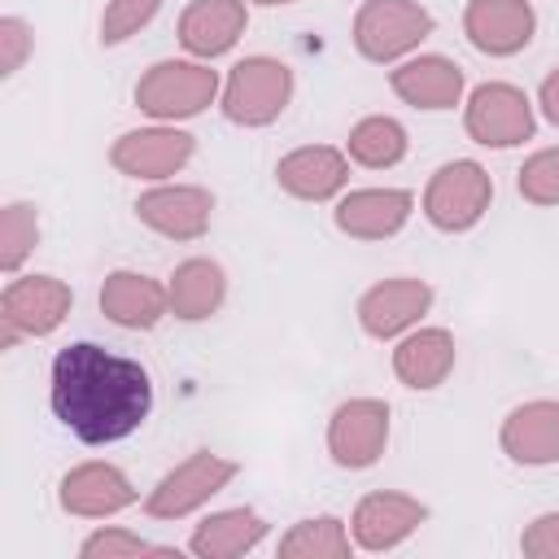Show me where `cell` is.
I'll use <instances>...</instances> for the list:
<instances>
[{"label": "cell", "mask_w": 559, "mask_h": 559, "mask_svg": "<svg viewBox=\"0 0 559 559\" xmlns=\"http://www.w3.org/2000/svg\"><path fill=\"white\" fill-rule=\"evenodd\" d=\"M48 402L70 437L83 445H114L131 437L153 411V380L144 362L96 341H70L52 354Z\"/></svg>", "instance_id": "6da1fadb"}, {"label": "cell", "mask_w": 559, "mask_h": 559, "mask_svg": "<svg viewBox=\"0 0 559 559\" xmlns=\"http://www.w3.org/2000/svg\"><path fill=\"white\" fill-rule=\"evenodd\" d=\"M218 92H223V74L210 61L166 57L140 74L135 109L148 114L153 122H188V118L205 114L210 105H218Z\"/></svg>", "instance_id": "7a4b0ae2"}, {"label": "cell", "mask_w": 559, "mask_h": 559, "mask_svg": "<svg viewBox=\"0 0 559 559\" xmlns=\"http://www.w3.org/2000/svg\"><path fill=\"white\" fill-rule=\"evenodd\" d=\"M293 66L271 57V52H253L240 57L227 74H223V92H218V109L231 127H271L288 100H293Z\"/></svg>", "instance_id": "3957f363"}, {"label": "cell", "mask_w": 559, "mask_h": 559, "mask_svg": "<svg viewBox=\"0 0 559 559\" xmlns=\"http://www.w3.org/2000/svg\"><path fill=\"white\" fill-rule=\"evenodd\" d=\"M437 31V17L419 0H362L349 26L354 52L371 66H397Z\"/></svg>", "instance_id": "277c9868"}, {"label": "cell", "mask_w": 559, "mask_h": 559, "mask_svg": "<svg viewBox=\"0 0 559 559\" xmlns=\"http://www.w3.org/2000/svg\"><path fill=\"white\" fill-rule=\"evenodd\" d=\"M493 205V175L476 162V157H454V162H441L428 183H424V197H419V210L424 218L445 231V236H459V231H472Z\"/></svg>", "instance_id": "5b68a950"}, {"label": "cell", "mask_w": 559, "mask_h": 559, "mask_svg": "<svg viewBox=\"0 0 559 559\" xmlns=\"http://www.w3.org/2000/svg\"><path fill=\"white\" fill-rule=\"evenodd\" d=\"M463 131L480 148H515V144L533 140V131H537V105L528 100L524 87H515L507 79L476 83L463 96Z\"/></svg>", "instance_id": "8992f818"}, {"label": "cell", "mask_w": 559, "mask_h": 559, "mask_svg": "<svg viewBox=\"0 0 559 559\" xmlns=\"http://www.w3.org/2000/svg\"><path fill=\"white\" fill-rule=\"evenodd\" d=\"M240 476V463L214 450H197L183 463H175L144 498V511L153 520H188L201 507H210V498H218L231 480Z\"/></svg>", "instance_id": "52a82bcc"}, {"label": "cell", "mask_w": 559, "mask_h": 559, "mask_svg": "<svg viewBox=\"0 0 559 559\" xmlns=\"http://www.w3.org/2000/svg\"><path fill=\"white\" fill-rule=\"evenodd\" d=\"M74 293L57 275H13L0 293V345L13 349L22 336H52L70 319Z\"/></svg>", "instance_id": "ba28073f"}, {"label": "cell", "mask_w": 559, "mask_h": 559, "mask_svg": "<svg viewBox=\"0 0 559 559\" xmlns=\"http://www.w3.org/2000/svg\"><path fill=\"white\" fill-rule=\"evenodd\" d=\"M197 153V135L183 131L179 122H148V127H131L109 144V166L127 179H144V183H166L175 179Z\"/></svg>", "instance_id": "9c48e42d"}, {"label": "cell", "mask_w": 559, "mask_h": 559, "mask_svg": "<svg viewBox=\"0 0 559 559\" xmlns=\"http://www.w3.org/2000/svg\"><path fill=\"white\" fill-rule=\"evenodd\" d=\"M389 445V402L384 397H345L328 415V454L345 472H367Z\"/></svg>", "instance_id": "30bf717a"}, {"label": "cell", "mask_w": 559, "mask_h": 559, "mask_svg": "<svg viewBox=\"0 0 559 559\" xmlns=\"http://www.w3.org/2000/svg\"><path fill=\"white\" fill-rule=\"evenodd\" d=\"M419 524H428V507L415 493L371 489L358 498V507L349 515V537H354V550L384 555V550H397L402 542H411L419 533Z\"/></svg>", "instance_id": "8fae6325"}, {"label": "cell", "mask_w": 559, "mask_h": 559, "mask_svg": "<svg viewBox=\"0 0 559 559\" xmlns=\"http://www.w3.org/2000/svg\"><path fill=\"white\" fill-rule=\"evenodd\" d=\"M135 218L175 240V245H188V240H201L210 231V218H214V192L201 188V183H153L135 197Z\"/></svg>", "instance_id": "7c38bea8"}, {"label": "cell", "mask_w": 559, "mask_h": 559, "mask_svg": "<svg viewBox=\"0 0 559 559\" xmlns=\"http://www.w3.org/2000/svg\"><path fill=\"white\" fill-rule=\"evenodd\" d=\"M432 310V284L419 280V275H389L380 284H371L354 314H358V328L371 336V341H397L406 336L411 328L424 323V314Z\"/></svg>", "instance_id": "4fadbf2b"}, {"label": "cell", "mask_w": 559, "mask_h": 559, "mask_svg": "<svg viewBox=\"0 0 559 559\" xmlns=\"http://www.w3.org/2000/svg\"><path fill=\"white\" fill-rule=\"evenodd\" d=\"M57 502L74 520H114L140 502V489L131 485V476L118 463L87 459V463H74L57 480Z\"/></svg>", "instance_id": "5bb4252c"}, {"label": "cell", "mask_w": 559, "mask_h": 559, "mask_svg": "<svg viewBox=\"0 0 559 559\" xmlns=\"http://www.w3.org/2000/svg\"><path fill=\"white\" fill-rule=\"evenodd\" d=\"M389 87L402 105L424 109V114H445L454 105H463L467 96V74L454 57L445 52H411L406 61H397L389 70Z\"/></svg>", "instance_id": "9a60e30c"}, {"label": "cell", "mask_w": 559, "mask_h": 559, "mask_svg": "<svg viewBox=\"0 0 559 559\" xmlns=\"http://www.w3.org/2000/svg\"><path fill=\"white\" fill-rule=\"evenodd\" d=\"M415 214V192L406 188H345L332 201V223L349 240H389Z\"/></svg>", "instance_id": "2e32d148"}, {"label": "cell", "mask_w": 559, "mask_h": 559, "mask_svg": "<svg viewBox=\"0 0 559 559\" xmlns=\"http://www.w3.org/2000/svg\"><path fill=\"white\" fill-rule=\"evenodd\" d=\"M275 183L293 201H336L349 188V153L336 144H301L275 162Z\"/></svg>", "instance_id": "e0dca14e"}, {"label": "cell", "mask_w": 559, "mask_h": 559, "mask_svg": "<svg viewBox=\"0 0 559 559\" xmlns=\"http://www.w3.org/2000/svg\"><path fill=\"white\" fill-rule=\"evenodd\" d=\"M498 445L515 467L559 463V397H528L502 415Z\"/></svg>", "instance_id": "ac0fdd59"}, {"label": "cell", "mask_w": 559, "mask_h": 559, "mask_svg": "<svg viewBox=\"0 0 559 559\" xmlns=\"http://www.w3.org/2000/svg\"><path fill=\"white\" fill-rule=\"evenodd\" d=\"M249 26V0H188L179 13V48L197 61L227 57Z\"/></svg>", "instance_id": "d6986e66"}, {"label": "cell", "mask_w": 559, "mask_h": 559, "mask_svg": "<svg viewBox=\"0 0 559 559\" xmlns=\"http://www.w3.org/2000/svg\"><path fill=\"white\" fill-rule=\"evenodd\" d=\"M537 13L528 0H467L463 35L485 57H515L533 44Z\"/></svg>", "instance_id": "ffe728a7"}, {"label": "cell", "mask_w": 559, "mask_h": 559, "mask_svg": "<svg viewBox=\"0 0 559 559\" xmlns=\"http://www.w3.org/2000/svg\"><path fill=\"white\" fill-rule=\"evenodd\" d=\"M96 301H100V314L114 328H122V332H148V328H157L170 314L166 284L153 280V275H144V271H127V266H118V271L105 275Z\"/></svg>", "instance_id": "44dd1931"}, {"label": "cell", "mask_w": 559, "mask_h": 559, "mask_svg": "<svg viewBox=\"0 0 559 559\" xmlns=\"http://www.w3.org/2000/svg\"><path fill=\"white\" fill-rule=\"evenodd\" d=\"M459 362V345L450 328H411L406 336L393 341V376L415 389V393H432L450 380Z\"/></svg>", "instance_id": "7402d4cb"}, {"label": "cell", "mask_w": 559, "mask_h": 559, "mask_svg": "<svg viewBox=\"0 0 559 559\" xmlns=\"http://www.w3.org/2000/svg\"><path fill=\"white\" fill-rule=\"evenodd\" d=\"M271 524L253 507H223L201 515V524L188 533V550L197 559H240L266 542Z\"/></svg>", "instance_id": "603a6c76"}, {"label": "cell", "mask_w": 559, "mask_h": 559, "mask_svg": "<svg viewBox=\"0 0 559 559\" xmlns=\"http://www.w3.org/2000/svg\"><path fill=\"white\" fill-rule=\"evenodd\" d=\"M166 293H170V314L179 323H205L227 301V271L214 258H183L170 271Z\"/></svg>", "instance_id": "cb8c5ba5"}, {"label": "cell", "mask_w": 559, "mask_h": 559, "mask_svg": "<svg viewBox=\"0 0 559 559\" xmlns=\"http://www.w3.org/2000/svg\"><path fill=\"white\" fill-rule=\"evenodd\" d=\"M406 148H411V135L393 114H367L345 135V153L362 170H393L406 157Z\"/></svg>", "instance_id": "d4e9b609"}, {"label": "cell", "mask_w": 559, "mask_h": 559, "mask_svg": "<svg viewBox=\"0 0 559 559\" xmlns=\"http://www.w3.org/2000/svg\"><path fill=\"white\" fill-rule=\"evenodd\" d=\"M354 537L341 515H306L280 537V559H349Z\"/></svg>", "instance_id": "484cf974"}, {"label": "cell", "mask_w": 559, "mask_h": 559, "mask_svg": "<svg viewBox=\"0 0 559 559\" xmlns=\"http://www.w3.org/2000/svg\"><path fill=\"white\" fill-rule=\"evenodd\" d=\"M39 249V210L35 201H4L0 210V271L17 275L22 262Z\"/></svg>", "instance_id": "4316f807"}, {"label": "cell", "mask_w": 559, "mask_h": 559, "mask_svg": "<svg viewBox=\"0 0 559 559\" xmlns=\"http://www.w3.org/2000/svg\"><path fill=\"white\" fill-rule=\"evenodd\" d=\"M140 555H175V546H153L148 537L118 524H100L79 542V559H140Z\"/></svg>", "instance_id": "83f0119b"}, {"label": "cell", "mask_w": 559, "mask_h": 559, "mask_svg": "<svg viewBox=\"0 0 559 559\" xmlns=\"http://www.w3.org/2000/svg\"><path fill=\"white\" fill-rule=\"evenodd\" d=\"M515 192L528 201V205H559V144L550 148H537L524 157V166L515 170Z\"/></svg>", "instance_id": "f1b7e54d"}, {"label": "cell", "mask_w": 559, "mask_h": 559, "mask_svg": "<svg viewBox=\"0 0 559 559\" xmlns=\"http://www.w3.org/2000/svg\"><path fill=\"white\" fill-rule=\"evenodd\" d=\"M162 4L166 0H109L105 13H100V44L105 48L127 44L131 35H140L162 13Z\"/></svg>", "instance_id": "f546056e"}, {"label": "cell", "mask_w": 559, "mask_h": 559, "mask_svg": "<svg viewBox=\"0 0 559 559\" xmlns=\"http://www.w3.org/2000/svg\"><path fill=\"white\" fill-rule=\"evenodd\" d=\"M31 52H35V31H31V22L17 17V13L0 17V79H13V74L26 66Z\"/></svg>", "instance_id": "4dcf8cb0"}, {"label": "cell", "mask_w": 559, "mask_h": 559, "mask_svg": "<svg viewBox=\"0 0 559 559\" xmlns=\"http://www.w3.org/2000/svg\"><path fill=\"white\" fill-rule=\"evenodd\" d=\"M520 550L528 559H559V511H542L524 524L520 533Z\"/></svg>", "instance_id": "1f68e13d"}, {"label": "cell", "mask_w": 559, "mask_h": 559, "mask_svg": "<svg viewBox=\"0 0 559 559\" xmlns=\"http://www.w3.org/2000/svg\"><path fill=\"white\" fill-rule=\"evenodd\" d=\"M537 109H542V118L550 127H559V66L537 83Z\"/></svg>", "instance_id": "d6a6232c"}, {"label": "cell", "mask_w": 559, "mask_h": 559, "mask_svg": "<svg viewBox=\"0 0 559 559\" xmlns=\"http://www.w3.org/2000/svg\"><path fill=\"white\" fill-rule=\"evenodd\" d=\"M249 4H262V9H275V4H297V0H249Z\"/></svg>", "instance_id": "836d02e7"}]
</instances>
